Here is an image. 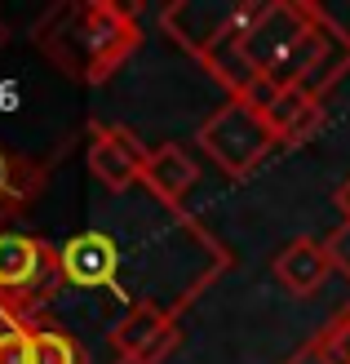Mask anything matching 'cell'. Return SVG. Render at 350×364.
Wrapping results in <instances>:
<instances>
[{
	"label": "cell",
	"mask_w": 350,
	"mask_h": 364,
	"mask_svg": "<svg viewBox=\"0 0 350 364\" xmlns=\"http://www.w3.org/2000/svg\"><path fill=\"white\" fill-rule=\"evenodd\" d=\"M160 27L248 107L275 89L328 98L350 76V27L310 0H173Z\"/></svg>",
	"instance_id": "1"
},
{
	"label": "cell",
	"mask_w": 350,
	"mask_h": 364,
	"mask_svg": "<svg viewBox=\"0 0 350 364\" xmlns=\"http://www.w3.org/2000/svg\"><path fill=\"white\" fill-rule=\"evenodd\" d=\"M116 227H84L58 245L62 289H111V298L133 311L151 302L182 316L209 284L231 267L226 245L204 231L187 209H173L151 245L133 253Z\"/></svg>",
	"instance_id": "2"
},
{
	"label": "cell",
	"mask_w": 350,
	"mask_h": 364,
	"mask_svg": "<svg viewBox=\"0 0 350 364\" xmlns=\"http://www.w3.org/2000/svg\"><path fill=\"white\" fill-rule=\"evenodd\" d=\"M31 45L71 85H106L142 49L133 0H58L31 27Z\"/></svg>",
	"instance_id": "3"
},
{
	"label": "cell",
	"mask_w": 350,
	"mask_h": 364,
	"mask_svg": "<svg viewBox=\"0 0 350 364\" xmlns=\"http://www.w3.org/2000/svg\"><path fill=\"white\" fill-rule=\"evenodd\" d=\"M62 289L58 245L27 231H0V306L13 316H40Z\"/></svg>",
	"instance_id": "4"
},
{
	"label": "cell",
	"mask_w": 350,
	"mask_h": 364,
	"mask_svg": "<svg viewBox=\"0 0 350 364\" xmlns=\"http://www.w3.org/2000/svg\"><path fill=\"white\" fill-rule=\"evenodd\" d=\"M195 142L217 169H222L231 182H244L248 173L262 169V160L275 151V134L270 124L262 120V112L239 98H226L222 107L199 120L195 129Z\"/></svg>",
	"instance_id": "5"
},
{
	"label": "cell",
	"mask_w": 350,
	"mask_h": 364,
	"mask_svg": "<svg viewBox=\"0 0 350 364\" xmlns=\"http://www.w3.org/2000/svg\"><path fill=\"white\" fill-rule=\"evenodd\" d=\"M146 156H151V147H142L138 134H128L124 124L111 120L84 124V165L106 196H128L133 187H142Z\"/></svg>",
	"instance_id": "6"
},
{
	"label": "cell",
	"mask_w": 350,
	"mask_h": 364,
	"mask_svg": "<svg viewBox=\"0 0 350 364\" xmlns=\"http://www.w3.org/2000/svg\"><path fill=\"white\" fill-rule=\"evenodd\" d=\"M182 316L164 311V306L142 302L133 311H120V320L111 324V355L116 364H164L169 355H177L182 347Z\"/></svg>",
	"instance_id": "7"
},
{
	"label": "cell",
	"mask_w": 350,
	"mask_h": 364,
	"mask_svg": "<svg viewBox=\"0 0 350 364\" xmlns=\"http://www.w3.org/2000/svg\"><path fill=\"white\" fill-rule=\"evenodd\" d=\"M257 112L270 124L275 147H302L324 129V98L306 94V89H275L257 102Z\"/></svg>",
	"instance_id": "8"
},
{
	"label": "cell",
	"mask_w": 350,
	"mask_h": 364,
	"mask_svg": "<svg viewBox=\"0 0 350 364\" xmlns=\"http://www.w3.org/2000/svg\"><path fill=\"white\" fill-rule=\"evenodd\" d=\"M270 276L280 280L284 294H292V298L319 294L328 284V276H333V262H328L324 240H315V235H292V240H284L275 249V258H270Z\"/></svg>",
	"instance_id": "9"
},
{
	"label": "cell",
	"mask_w": 350,
	"mask_h": 364,
	"mask_svg": "<svg viewBox=\"0 0 350 364\" xmlns=\"http://www.w3.org/2000/svg\"><path fill=\"white\" fill-rule=\"evenodd\" d=\"M195 182H199V165L187 147H177V142L151 147L142 169V187L155 196L160 209H187V196L195 191Z\"/></svg>",
	"instance_id": "10"
},
{
	"label": "cell",
	"mask_w": 350,
	"mask_h": 364,
	"mask_svg": "<svg viewBox=\"0 0 350 364\" xmlns=\"http://www.w3.org/2000/svg\"><path fill=\"white\" fill-rule=\"evenodd\" d=\"M45 178H49V160H31L0 142V218L23 213L45 191Z\"/></svg>",
	"instance_id": "11"
},
{
	"label": "cell",
	"mask_w": 350,
	"mask_h": 364,
	"mask_svg": "<svg viewBox=\"0 0 350 364\" xmlns=\"http://www.w3.org/2000/svg\"><path fill=\"white\" fill-rule=\"evenodd\" d=\"M284 364H350V302L324 324L315 338H306Z\"/></svg>",
	"instance_id": "12"
},
{
	"label": "cell",
	"mask_w": 350,
	"mask_h": 364,
	"mask_svg": "<svg viewBox=\"0 0 350 364\" xmlns=\"http://www.w3.org/2000/svg\"><path fill=\"white\" fill-rule=\"evenodd\" d=\"M27 329H31V364H89L80 338L67 333L62 324H53L45 311L31 316Z\"/></svg>",
	"instance_id": "13"
},
{
	"label": "cell",
	"mask_w": 350,
	"mask_h": 364,
	"mask_svg": "<svg viewBox=\"0 0 350 364\" xmlns=\"http://www.w3.org/2000/svg\"><path fill=\"white\" fill-rule=\"evenodd\" d=\"M324 249H328V262H333V271L350 280V223H337L333 231H328V235H324Z\"/></svg>",
	"instance_id": "14"
},
{
	"label": "cell",
	"mask_w": 350,
	"mask_h": 364,
	"mask_svg": "<svg viewBox=\"0 0 350 364\" xmlns=\"http://www.w3.org/2000/svg\"><path fill=\"white\" fill-rule=\"evenodd\" d=\"M0 364H31V329L27 324L0 333Z\"/></svg>",
	"instance_id": "15"
},
{
	"label": "cell",
	"mask_w": 350,
	"mask_h": 364,
	"mask_svg": "<svg viewBox=\"0 0 350 364\" xmlns=\"http://www.w3.org/2000/svg\"><path fill=\"white\" fill-rule=\"evenodd\" d=\"M333 205H337V213H341V223H350V173L333 187Z\"/></svg>",
	"instance_id": "16"
},
{
	"label": "cell",
	"mask_w": 350,
	"mask_h": 364,
	"mask_svg": "<svg viewBox=\"0 0 350 364\" xmlns=\"http://www.w3.org/2000/svg\"><path fill=\"white\" fill-rule=\"evenodd\" d=\"M5 41H9V27H5V23H0V49H5Z\"/></svg>",
	"instance_id": "17"
}]
</instances>
